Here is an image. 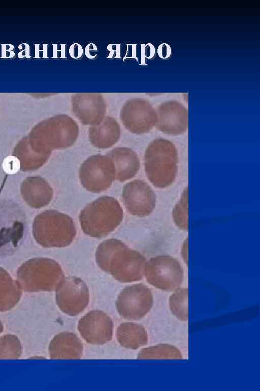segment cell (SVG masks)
Listing matches in <instances>:
<instances>
[{"label":"cell","instance_id":"obj_14","mask_svg":"<svg viewBox=\"0 0 260 391\" xmlns=\"http://www.w3.org/2000/svg\"><path fill=\"white\" fill-rule=\"evenodd\" d=\"M83 345L75 333L62 332L56 334L49 346V354L52 359H81Z\"/></svg>","mask_w":260,"mask_h":391},{"label":"cell","instance_id":"obj_17","mask_svg":"<svg viewBox=\"0 0 260 391\" xmlns=\"http://www.w3.org/2000/svg\"><path fill=\"white\" fill-rule=\"evenodd\" d=\"M116 338L124 348L136 350L146 345L148 335L144 326L134 322L122 323L117 328Z\"/></svg>","mask_w":260,"mask_h":391},{"label":"cell","instance_id":"obj_10","mask_svg":"<svg viewBox=\"0 0 260 391\" xmlns=\"http://www.w3.org/2000/svg\"><path fill=\"white\" fill-rule=\"evenodd\" d=\"M77 327L82 338L90 344L103 345L112 339L113 321L102 311L93 310L86 314L79 320Z\"/></svg>","mask_w":260,"mask_h":391},{"label":"cell","instance_id":"obj_27","mask_svg":"<svg viewBox=\"0 0 260 391\" xmlns=\"http://www.w3.org/2000/svg\"><path fill=\"white\" fill-rule=\"evenodd\" d=\"M91 52H92V57L94 58L97 54V49L94 44H90L86 46L85 49V53L88 58H90Z\"/></svg>","mask_w":260,"mask_h":391},{"label":"cell","instance_id":"obj_12","mask_svg":"<svg viewBox=\"0 0 260 391\" xmlns=\"http://www.w3.org/2000/svg\"><path fill=\"white\" fill-rule=\"evenodd\" d=\"M47 219L48 245L63 247L71 244L77 234L72 218L66 214L53 211L48 214Z\"/></svg>","mask_w":260,"mask_h":391},{"label":"cell","instance_id":"obj_28","mask_svg":"<svg viewBox=\"0 0 260 391\" xmlns=\"http://www.w3.org/2000/svg\"><path fill=\"white\" fill-rule=\"evenodd\" d=\"M3 326L0 320V333L3 331Z\"/></svg>","mask_w":260,"mask_h":391},{"label":"cell","instance_id":"obj_1","mask_svg":"<svg viewBox=\"0 0 260 391\" xmlns=\"http://www.w3.org/2000/svg\"><path fill=\"white\" fill-rule=\"evenodd\" d=\"M98 266L121 283L141 280L146 260L140 252L129 248L122 241L110 238L103 241L95 251Z\"/></svg>","mask_w":260,"mask_h":391},{"label":"cell","instance_id":"obj_15","mask_svg":"<svg viewBox=\"0 0 260 391\" xmlns=\"http://www.w3.org/2000/svg\"><path fill=\"white\" fill-rule=\"evenodd\" d=\"M113 161L115 179L123 182L133 178L138 173L140 160L137 154L127 147H117L108 152L107 155Z\"/></svg>","mask_w":260,"mask_h":391},{"label":"cell","instance_id":"obj_11","mask_svg":"<svg viewBox=\"0 0 260 391\" xmlns=\"http://www.w3.org/2000/svg\"><path fill=\"white\" fill-rule=\"evenodd\" d=\"M72 109L82 124L92 126L99 124L103 120L106 105L100 94H76L72 97Z\"/></svg>","mask_w":260,"mask_h":391},{"label":"cell","instance_id":"obj_13","mask_svg":"<svg viewBox=\"0 0 260 391\" xmlns=\"http://www.w3.org/2000/svg\"><path fill=\"white\" fill-rule=\"evenodd\" d=\"M157 128L170 135H179L185 132L188 127L186 111L178 104L171 103L161 107L156 121Z\"/></svg>","mask_w":260,"mask_h":391},{"label":"cell","instance_id":"obj_19","mask_svg":"<svg viewBox=\"0 0 260 391\" xmlns=\"http://www.w3.org/2000/svg\"><path fill=\"white\" fill-rule=\"evenodd\" d=\"M188 289L179 287L171 295L169 300L170 309L176 318L181 321L188 319Z\"/></svg>","mask_w":260,"mask_h":391},{"label":"cell","instance_id":"obj_25","mask_svg":"<svg viewBox=\"0 0 260 391\" xmlns=\"http://www.w3.org/2000/svg\"><path fill=\"white\" fill-rule=\"evenodd\" d=\"M70 54L73 58H77L82 54V49L81 46L78 44H75L70 47Z\"/></svg>","mask_w":260,"mask_h":391},{"label":"cell","instance_id":"obj_18","mask_svg":"<svg viewBox=\"0 0 260 391\" xmlns=\"http://www.w3.org/2000/svg\"><path fill=\"white\" fill-rule=\"evenodd\" d=\"M138 359H180L182 355L180 350L168 344H160L142 349L138 353Z\"/></svg>","mask_w":260,"mask_h":391},{"label":"cell","instance_id":"obj_21","mask_svg":"<svg viewBox=\"0 0 260 391\" xmlns=\"http://www.w3.org/2000/svg\"><path fill=\"white\" fill-rule=\"evenodd\" d=\"M21 352V343L17 337L7 334L0 338V359H17Z\"/></svg>","mask_w":260,"mask_h":391},{"label":"cell","instance_id":"obj_4","mask_svg":"<svg viewBox=\"0 0 260 391\" xmlns=\"http://www.w3.org/2000/svg\"><path fill=\"white\" fill-rule=\"evenodd\" d=\"M144 275L147 282L153 287L171 292L180 287L184 272L181 264L176 258L162 255L146 261Z\"/></svg>","mask_w":260,"mask_h":391},{"label":"cell","instance_id":"obj_3","mask_svg":"<svg viewBox=\"0 0 260 391\" xmlns=\"http://www.w3.org/2000/svg\"><path fill=\"white\" fill-rule=\"evenodd\" d=\"M178 153L174 144L162 138L154 139L144 155L145 171L149 181L158 188L174 182L177 173Z\"/></svg>","mask_w":260,"mask_h":391},{"label":"cell","instance_id":"obj_26","mask_svg":"<svg viewBox=\"0 0 260 391\" xmlns=\"http://www.w3.org/2000/svg\"><path fill=\"white\" fill-rule=\"evenodd\" d=\"M155 54V47L151 43H148L145 45V58L147 59L152 58Z\"/></svg>","mask_w":260,"mask_h":391},{"label":"cell","instance_id":"obj_8","mask_svg":"<svg viewBox=\"0 0 260 391\" xmlns=\"http://www.w3.org/2000/svg\"><path fill=\"white\" fill-rule=\"evenodd\" d=\"M122 198L126 210L133 215L147 216L155 207V194L150 185L142 180L127 183L123 187Z\"/></svg>","mask_w":260,"mask_h":391},{"label":"cell","instance_id":"obj_24","mask_svg":"<svg viewBox=\"0 0 260 391\" xmlns=\"http://www.w3.org/2000/svg\"><path fill=\"white\" fill-rule=\"evenodd\" d=\"M188 238H186L181 245L180 254L182 259L185 264L188 265Z\"/></svg>","mask_w":260,"mask_h":391},{"label":"cell","instance_id":"obj_20","mask_svg":"<svg viewBox=\"0 0 260 391\" xmlns=\"http://www.w3.org/2000/svg\"><path fill=\"white\" fill-rule=\"evenodd\" d=\"M175 225L180 229L187 231L188 229V188L183 191L178 202L175 204L172 213Z\"/></svg>","mask_w":260,"mask_h":391},{"label":"cell","instance_id":"obj_2","mask_svg":"<svg viewBox=\"0 0 260 391\" xmlns=\"http://www.w3.org/2000/svg\"><path fill=\"white\" fill-rule=\"evenodd\" d=\"M123 217V209L118 201L112 197L103 196L85 207L79 218L84 233L100 238L114 231Z\"/></svg>","mask_w":260,"mask_h":391},{"label":"cell","instance_id":"obj_5","mask_svg":"<svg viewBox=\"0 0 260 391\" xmlns=\"http://www.w3.org/2000/svg\"><path fill=\"white\" fill-rule=\"evenodd\" d=\"M79 179L83 187L93 193L109 188L115 180V166L108 155L96 154L87 158L81 164Z\"/></svg>","mask_w":260,"mask_h":391},{"label":"cell","instance_id":"obj_16","mask_svg":"<svg viewBox=\"0 0 260 391\" xmlns=\"http://www.w3.org/2000/svg\"><path fill=\"white\" fill-rule=\"evenodd\" d=\"M120 136V127L113 117L104 118L99 124L90 126L88 136L91 144L98 149H107L115 144Z\"/></svg>","mask_w":260,"mask_h":391},{"label":"cell","instance_id":"obj_9","mask_svg":"<svg viewBox=\"0 0 260 391\" xmlns=\"http://www.w3.org/2000/svg\"><path fill=\"white\" fill-rule=\"evenodd\" d=\"M120 118L128 130L137 134L149 132L157 121L156 114L150 104L140 99L126 102L121 110Z\"/></svg>","mask_w":260,"mask_h":391},{"label":"cell","instance_id":"obj_22","mask_svg":"<svg viewBox=\"0 0 260 391\" xmlns=\"http://www.w3.org/2000/svg\"><path fill=\"white\" fill-rule=\"evenodd\" d=\"M2 166L4 171L7 174H14L20 169V162L15 156H9L3 160Z\"/></svg>","mask_w":260,"mask_h":391},{"label":"cell","instance_id":"obj_23","mask_svg":"<svg viewBox=\"0 0 260 391\" xmlns=\"http://www.w3.org/2000/svg\"><path fill=\"white\" fill-rule=\"evenodd\" d=\"M157 54L162 59H168L172 53V49L170 45L164 43L160 44L157 48Z\"/></svg>","mask_w":260,"mask_h":391},{"label":"cell","instance_id":"obj_6","mask_svg":"<svg viewBox=\"0 0 260 391\" xmlns=\"http://www.w3.org/2000/svg\"><path fill=\"white\" fill-rule=\"evenodd\" d=\"M153 304L151 290L139 283L126 286L121 291L116 301V308L124 319L138 320L147 314Z\"/></svg>","mask_w":260,"mask_h":391},{"label":"cell","instance_id":"obj_7","mask_svg":"<svg viewBox=\"0 0 260 391\" xmlns=\"http://www.w3.org/2000/svg\"><path fill=\"white\" fill-rule=\"evenodd\" d=\"M89 299L87 284L78 277H64L56 290L57 306L63 313L70 316H77L84 311Z\"/></svg>","mask_w":260,"mask_h":391}]
</instances>
